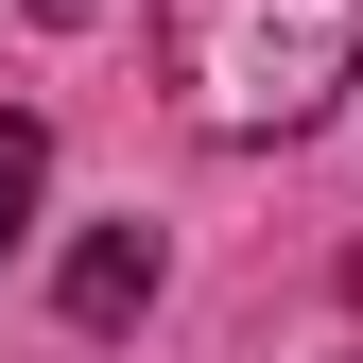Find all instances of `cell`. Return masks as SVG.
<instances>
[{
    "instance_id": "6da1fadb",
    "label": "cell",
    "mask_w": 363,
    "mask_h": 363,
    "mask_svg": "<svg viewBox=\"0 0 363 363\" xmlns=\"http://www.w3.org/2000/svg\"><path fill=\"white\" fill-rule=\"evenodd\" d=\"M156 69L208 139H294L363 86V0H156Z\"/></svg>"
},
{
    "instance_id": "3957f363",
    "label": "cell",
    "mask_w": 363,
    "mask_h": 363,
    "mask_svg": "<svg viewBox=\"0 0 363 363\" xmlns=\"http://www.w3.org/2000/svg\"><path fill=\"white\" fill-rule=\"evenodd\" d=\"M35 191H52V121H0V242L35 225Z\"/></svg>"
},
{
    "instance_id": "7a4b0ae2",
    "label": "cell",
    "mask_w": 363,
    "mask_h": 363,
    "mask_svg": "<svg viewBox=\"0 0 363 363\" xmlns=\"http://www.w3.org/2000/svg\"><path fill=\"white\" fill-rule=\"evenodd\" d=\"M52 294H69V329H139V311H156V225H86Z\"/></svg>"
},
{
    "instance_id": "277c9868",
    "label": "cell",
    "mask_w": 363,
    "mask_h": 363,
    "mask_svg": "<svg viewBox=\"0 0 363 363\" xmlns=\"http://www.w3.org/2000/svg\"><path fill=\"white\" fill-rule=\"evenodd\" d=\"M35 18H104V0H35Z\"/></svg>"
}]
</instances>
